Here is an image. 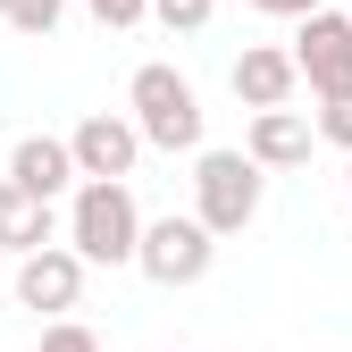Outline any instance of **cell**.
Returning a JSON list of instances; mask_svg holds the SVG:
<instances>
[{"label":"cell","instance_id":"6da1fadb","mask_svg":"<svg viewBox=\"0 0 352 352\" xmlns=\"http://www.w3.org/2000/svg\"><path fill=\"white\" fill-rule=\"evenodd\" d=\"M143 227H151V218L135 210L126 176H84V185L67 193V243L93 260V269H135Z\"/></svg>","mask_w":352,"mask_h":352},{"label":"cell","instance_id":"7a4b0ae2","mask_svg":"<svg viewBox=\"0 0 352 352\" xmlns=\"http://www.w3.org/2000/svg\"><path fill=\"white\" fill-rule=\"evenodd\" d=\"M126 109H135L143 143H160V151H201V118H210V109H201V93H193V76H176L168 59L135 67Z\"/></svg>","mask_w":352,"mask_h":352},{"label":"cell","instance_id":"3957f363","mask_svg":"<svg viewBox=\"0 0 352 352\" xmlns=\"http://www.w3.org/2000/svg\"><path fill=\"white\" fill-rule=\"evenodd\" d=\"M260 193H269V168L252 151H201L193 160V218L210 235H243L260 218Z\"/></svg>","mask_w":352,"mask_h":352},{"label":"cell","instance_id":"277c9868","mask_svg":"<svg viewBox=\"0 0 352 352\" xmlns=\"http://www.w3.org/2000/svg\"><path fill=\"white\" fill-rule=\"evenodd\" d=\"M210 260H218V235L201 227V218H151L143 227V252H135V269L151 277V285H201L210 277Z\"/></svg>","mask_w":352,"mask_h":352},{"label":"cell","instance_id":"5b68a950","mask_svg":"<svg viewBox=\"0 0 352 352\" xmlns=\"http://www.w3.org/2000/svg\"><path fill=\"white\" fill-rule=\"evenodd\" d=\"M294 67H302V84L327 101V93H352V9H319L302 17V34H294Z\"/></svg>","mask_w":352,"mask_h":352},{"label":"cell","instance_id":"8992f818","mask_svg":"<svg viewBox=\"0 0 352 352\" xmlns=\"http://www.w3.org/2000/svg\"><path fill=\"white\" fill-rule=\"evenodd\" d=\"M84 260L76 243H42V252H17V311H51V319H67L76 302H84Z\"/></svg>","mask_w":352,"mask_h":352},{"label":"cell","instance_id":"52a82bcc","mask_svg":"<svg viewBox=\"0 0 352 352\" xmlns=\"http://www.w3.org/2000/svg\"><path fill=\"white\" fill-rule=\"evenodd\" d=\"M67 143H76V168H84V176H135V160H143V126L118 118V109H93Z\"/></svg>","mask_w":352,"mask_h":352},{"label":"cell","instance_id":"ba28073f","mask_svg":"<svg viewBox=\"0 0 352 352\" xmlns=\"http://www.w3.org/2000/svg\"><path fill=\"white\" fill-rule=\"evenodd\" d=\"M227 84H235L243 109H285L294 84H302V67H294V51H277V42H243V59H235Z\"/></svg>","mask_w":352,"mask_h":352},{"label":"cell","instance_id":"9c48e42d","mask_svg":"<svg viewBox=\"0 0 352 352\" xmlns=\"http://www.w3.org/2000/svg\"><path fill=\"white\" fill-rule=\"evenodd\" d=\"M9 176H17L25 193H42V201H59V193L84 185V168H76V143H67V135H25V143L9 151Z\"/></svg>","mask_w":352,"mask_h":352},{"label":"cell","instance_id":"30bf717a","mask_svg":"<svg viewBox=\"0 0 352 352\" xmlns=\"http://www.w3.org/2000/svg\"><path fill=\"white\" fill-rule=\"evenodd\" d=\"M311 143H319V118H302V109H252V126H243V151L260 168H302Z\"/></svg>","mask_w":352,"mask_h":352},{"label":"cell","instance_id":"8fae6325","mask_svg":"<svg viewBox=\"0 0 352 352\" xmlns=\"http://www.w3.org/2000/svg\"><path fill=\"white\" fill-rule=\"evenodd\" d=\"M42 243H59V210L25 193L17 176H0V252H42Z\"/></svg>","mask_w":352,"mask_h":352},{"label":"cell","instance_id":"7c38bea8","mask_svg":"<svg viewBox=\"0 0 352 352\" xmlns=\"http://www.w3.org/2000/svg\"><path fill=\"white\" fill-rule=\"evenodd\" d=\"M59 17H67V0H9V25H17V34H34V42H51V34H59Z\"/></svg>","mask_w":352,"mask_h":352},{"label":"cell","instance_id":"4fadbf2b","mask_svg":"<svg viewBox=\"0 0 352 352\" xmlns=\"http://www.w3.org/2000/svg\"><path fill=\"white\" fill-rule=\"evenodd\" d=\"M210 9H218V0H151V17H160L168 34H201V25H210Z\"/></svg>","mask_w":352,"mask_h":352},{"label":"cell","instance_id":"5bb4252c","mask_svg":"<svg viewBox=\"0 0 352 352\" xmlns=\"http://www.w3.org/2000/svg\"><path fill=\"white\" fill-rule=\"evenodd\" d=\"M42 352H109V344L84 327V319H51V327H42Z\"/></svg>","mask_w":352,"mask_h":352},{"label":"cell","instance_id":"9a60e30c","mask_svg":"<svg viewBox=\"0 0 352 352\" xmlns=\"http://www.w3.org/2000/svg\"><path fill=\"white\" fill-rule=\"evenodd\" d=\"M319 143L352 151V93H327V101H319Z\"/></svg>","mask_w":352,"mask_h":352},{"label":"cell","instance_id":"2e32d148","mask_svg":"<svg viewBox=\"0 0 352 352\" xmlns=\"http://www.w3.org/2000/svg\"><path fill=\"white\" fill-rule=\"evenodd\" d=\"M84 9H93L101 25H143V17H151V0H84Z\"/></svg>","mask_w":352,"mask_h":352},{"label":"cell","instance_id":"e0dca14e","mask_svg":"<svg viewBox=\"0 0 352 352\" xmlns=\"http://www.w3.org/2000/svg\"><path fill=\"white\" fill-rule=\"evenodd\" d=\"M243 9H260V17H294V25H302V17L319 9V0H243Z\"/></svg>","mask_w":352,"mask_h":352},{"label":"cell","instance_id":"ac0fdd59","mask_svg":"<svg viewBox=\"0 0 352 352\" xmlns=\"http://www.w3.org/2000/svg\"><path fill=\"white\" fill-rule=\"evenodd\" d=\"M344 193H352V168H344Z\"/></svg>","mask_w":352,"mask_h":352},{"label":"cell","instance_id":"d6986e66","mask_svg":"<svg viewBox=\"0 0 352 352\" xmlns=\"http://www.w3.org/2000/svg\"><path fill=\"white\" fill-rule=\"evenodd\" d=\"M0 17H9V0H0Z\"/></svg>","mask_w":352,"mask_h":352}]
</instances>
